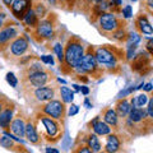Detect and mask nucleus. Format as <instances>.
Segmentation results:
<instances>
[{"instance_id": "22", "label": "nucleus", "mask_w": 153, "mask_h": 153, "mask_svg": "<svg viewBox=\"0 0 153 153\" xmlns=\"http://www.w3.org/2000/svg\"><path fill=\"white\" fill-rule=\"evenodd\" d=\"M102 117H103L102 121L106 123L111 129L112 128L114 129L117 128V125H119V116H117V114H116V111H115L114 108L106 107L102 111Z\"/></svg>"}, {"instance_id": "52", "label": "nucleus", "mask_w": 153, "mask_h": 153, "mask_svg": "<svg viewBox=\"0 0 153 153\" xmlns=\"http://www.w3.org/2000/svg\"><path fill=\"white\" fill-rule=\"evenodd\" d=\"M32 1H40V0H32Z\"/></svg>"}, {"instance_id": "31", "label": "nucleus", "mask_w": 153, "mask_h": 153, "mask_svg": "<svg viewBox=\"0 0 153 153\" xmlns=\"http://www.w3.org/2000/svg\"><path fill=\"white\" fill-rule=\"evenodd\" d=\"M54 52L56 54V56H57V60H59V63H60V65L63 64V61H64V46L60 44V42H57V44H55L54 45Z\"/></svg>"}, {"instance_id": "9", "label": "nucleus", "mask_w": 153, "mask_h": 153, "mask_svg": "<svg viewBox=\"0 0 153 153\" xmlns=\"http://www.w3.org/2000/svg\"><path fill=\"white\" fill-rule=\"evenodd\" d=\"M38 112L44 114L51 119H55L57 121H63L66 114V107L61 100H50V101L41 103L38 106Z\"/></svg>"}, {"instance_id": "36", "label": "nucleus", "mask_w": 153, "mask_h": 153, "mask_svg": "<svg viewBox=\"0 0 153 153\" xmlns=\"http://www.w3.org/2000/svg\"><path fill=\"white\" fill-rule=\"evenodd\" d=\"M40 60L42 61V63L49 64V65H52V64H54V59H52V56H50V55H44V56H41V57H40Z\"/></svg>"}, {"instance_id": "37", "label": "nucleus", "mask_w": 153, "mask_h": 153, "mask_svg": "<svg viewBox=\"0 0 153 153\" xmlns=\"http://www.w3.org/2000/svg\"><path fill=\"white\" fill-rule=\"evenodd\" d=\"M144 3V8L148 9V14H152L153 12V0H143Z\"/></svg>"}, {"instance_id": "5", "label": "nucleus", "mask_w": 153, "mask_h": 153, "mask_svg": "<svg viewBox=\"0 0 153 153\" xmlns=\"http://www.w3.org/2000/svg\"><path fill=\"white\" fill-rule=\"evenodd\" d=\"M56 28H57V17L55 13H50L45 18L40 19L37 27L32 31V36L36 38L37 42L50 41L56 35Z\"/></svg>"}, {"instance_id": "42", "label": "nucleus", "mask_w": 153, "mask_h": 153, "mask_svg": "<svg viewBox=\"0 0 153 153\" xmlns=\"http://www.w3.org/2000/svg\"><path fill=\"white\" fill-rule=\"evenodd\" d=\"M63 147L65 148V149H68V148L70 147V139H69L68 133L65 134V138H64V142H63Z\"/></svg>"}, {"instance_id": "23", "label": "nucleus", "mask_w": 153, "mask_h": 153, "mask_svg": "<svg viewBox=\"0 0 153 153\" xmlns=\"http://www.w3.org/2000/svg\"><path fill=\"white\" fill-rule=\"evenodd\" d=\"M84 143L87 144L91 149H92L93 153H98V152H101L102 149V146H101V142H100L98 139V135H96V134L93 133H88V134H85L84 135Z\"/></svg>"}, {"instance_id": "33", "label": "nucleus", "mask_w": 153, "mask_h": 153, "mask_svg": "<svg viewBox=\"0 0 153 153\" xmlns=\"http://www.w3.org/2000/svg\"><path fill=\"white\" fill-rule=\"evenodd\" d=\"M7 82L10 84V87H13V88H16L18 85V79L13 73H8L7 74Z\"/></svg>"}, {"instance_id": "26", "label": "nucleus", "mask_w": 153, "mask_h": 153, "mask_svg": "<svg viewBox=\"0 0 153 153\" xmlns=\"http://www.w3.org/2000/svg\"><path fill=\"white\" fill-rule=\"evenodd\" d=\"M142 41V37L139 36V33H128V37L125 40L126 44V49H130V47H134V49H138Z\"/></svg>"}, {"instance_id": "35", "label": "nucleus", "mask_w": 153, "mask_h": 153, "mask_svg": "<svg viewBox=\"0 0 153 153\" xmlns=\"http://www.w3.org/2000/svg\"><path fill=\"white\" fill-rule=\"evenodd\" d=\"M148 106H147V116L148 117H149V119H152V120H153V100L152 98H149V100H148Z\"/></svg>"}, {"instance_id": "44", "label": "nucleus", "mask_w": 153, "mask_h": 153, "mask_svg": "<svg viewBox=\"0 0 153 153\" xmlns=\"http://www.w3.org/2000/svg\"><path fill=\"white\" fill-rule=\"evenodd\" d=\"M143 88H144L146 92H151V91H152V83H147V84H144V85H143Z\"/></svg>"}, {"instance_id": "38", "label": "nucleus", "mask_w": 153, "mask_h": 153, "mask_svg": "<svg viewBox=\"0 0 153 153\" xmlns=\"http://www.w3.org/2000/svg\"><path fill=\"white\" fill-rule=\"evenodd\" d=\"M153 40L152 38H148V41H147V44H146V49H147V52L149 55H153Z\"/></svg>"}, {"instance_id": "40", "label": "nucleus", "mask_w": 153, "mask_h": 153, "mask_svg": "<svg viewBox=\"0 0 153 153\" xmlns=\"http://www.w3.org/2000/svg\"><path fill=\"white\" fill-rule=\"evenodd\" d=\"M5 22H7V14L5 13H0V30L3 28V26L5 25Z\"/></svg>"}, {"instance_id": "43", "label": "nucleus", "mask_w": 153, "mask_h": 153, "mask_svg": "<svg viewBox=\"0 0 153 153\" xmlns=\"http://www.w3.org/2000/svg\"><path fill=\"white\" fill-rule=\"evenodd\" d=\"M45 153H60V152L57 151L56 148H51V147H49V148H46Z\"/></svg>"}, {"instance_id": "34", "label": "nucleus", "mask_w": 153, "mask_h": 153, "mask_svg": "<svg viewBox=\"0 0 153 153\" xmlns=\"http://www.w3.org/2000/svg\"><path fill=\"white\" fill-rule=\"evenodd\" d=\"M121 14L124 16V18H131L133 17V9L130 5H126L121 8Z\"/></svg>"}, {"instance_id": "25", "label": "nucleus", "mask_w": 153, "mask_h": 153, "mask_svg": "<svg viewBox=\"0 0 153 153\" xmlns=\"http://www.w3.org/2000/svg\"><path fill=\"white\" fill-rule=\"evenodd\" d=\"M38 22H40V19H38V17L36 16L35 12H33L32 9L26 14L25 18H23V21H22V23H23V25H25L27 28H32V30H35V28L37 27Z\"/></svg>"}, {"instance_id": "20", "label": "nucleus", "mask_w": 153, "mask_h": 153, "mask_svg": "<svg viewBox=\"0 0 153 153\" xmlns=\"http://www.w3.org/2000/svg\"><path fill=\"white\" fill-rule=\"evenodd\" d=\"M88 126H92V130H93V133L96 134V135H108V134L112 131V129L110 128L105 121L100 120L98 116L94 117V120L91 121L88 124Z\"/></svg>"}, {"instance_id": "29", "label": "nucleus", "mask_w": 153, "mask_h": 153, "mask_svg": "<svg viewBox=\"0 0 153 153\" xmlns=\"http://www.w3.org/2000/svg\"><path fill=\"white\" fill-rule=\"evenodd\" d=\"M32 10L35 12L38 19H42L47 16V8L41 1H35V4H32Z\"/></svg>"}, {"instance_id": "16", "label": "nucleus", "mask_w": 153, "mask_h": 153, "mask_svg": "<svg viewBox=\"0 0 153 153\" xmlns=\"http://www.w3.org/2000/svg\"><path fill=\"white\" fill-rule=\"evenodd\" d=\"M25 137L27 138V140L31 144H40L41 143V137L37 133V124L35 120L30 119L26 123V128H25Z\"/></svg>"}, {"instance_id": "24", "label": "nucleus", "mask_w": 153, "mask_h": 153, "mask_svg": "<svg viewBox=\"0 0 153 153\" xmlns=\"http://www.w3.org/2000/svg\"><path fill=\"white\" fill-rule=\"evenodd\" d=\"M131 103L128 101L126 98H119L116 102V107H115V111H116L117 116L120 117H126L129 112L131 110Z\"/></svg>"}, {"instance_id": "47", "label": "nucleus", "mask_w": 153, "mask_h": 153, "mask_svg": "<svg viewBox=\"0 0 153 153\" xmlns=\"http://www.w3.org/2000/svg\"><path fill=\"white\" fill-rule=\"evenodd\" d=\"M84 105H85V107H87V108H91V107H92V105L89 103L88 98H85V101H84Z\"/></svg>"}, {"instance_id": "11", "label": "nucleus", "mask_w": 153, "mask_h": 153, "mask_svg": "<svg viewBox=\"0 0 153 153\" xmlns=\"http://www.w3.org/2000/svg\"><path fill=\"white\" fill-rule=\"evenodd\" d=\"M130 69L134 73L143 76L149 74L152 71V55H149L147 51H142L134 55V57L130 60Z\"/></svg>"}, {"instance_id": "19", "label": "nucleus", "mask_w": 153, "mask_h": 153, "mask_svg": "<svg viewBox=\"0 0 153 153\" xmlns=\"http://www.w3.org/2000/svg\"><path fill=\"white\" fill-rule=\"evenodd\" d=\"M121 147V139L117 134L110 133L106 138V146H105V152L107 153H117Z\"/></svg>"}, {"instance_id": "30", "label": "nucleus", "mask_w": 153, "mask_h": 153, "mask_svg": "<svg viewBox=\"0 0 153 153\" xmlns=\"http://www.w3.org/2000/svg\"><path fill=\"white\" fill-rule=\"evenodd\" d=\"M148 100H149V97H148L146 93H142L139 96H137V97L131 101V106L133 107H143L148 102Z\"/></svg>"}, {"instance_id": "27", "label": "nucleus", "mask_w": 153, "mask_h": 153, "mask_svg": "<svg viewBox=\"0 0 153 153\" xmlns=\"http://www.w3.org/2000/svg\"><path fill=\"white\" fill-rule=\"evenodd\" d=\"M59 93H60V97H61V101L64 103H70L73 102V98H74V92L71 91L70 88L65 87H59Z\"/></svg>"}, {"instance_id": "8", "label": "nucleus", "mask_w": 153, "mask_h": 153, "mask_svg": "<svg viewBox=\"0 0 153 153\" xmlns=\"http://www.w3.org/2000/svg\"><path fill=\"white\" fill-rule=\"evenodd\" d=\"M30 44H28V38L25 35H18L14 40L7 46V49L3 51L4 56L12 61H17L21 59L27 52Z\"/></svg>"}, {"instance_id": "49", "label": "nucleus", "mask_w": 153, "mask_h": 153, "mask_svg": "<svg viewBox=\"0 0 153 153\" xmlns=\"http://www.w3.org/2000/svg\"><path fill=\"white\" fill-rule=\"evenodd\" d=\"M92 1H93V4H94V3H100V1H103V0H92Z\"/></svg>"}, {"instance_id": "46", "label": "nucleus", "mask_w": 153, "mask_h": 153, "mask_svg": "<svg viewBox=\"0 0 153 153\" xmlns=\"http://www.w3.org/2000/svg\"><path fill=\"white\" fill-rule=\"evenodd\" d=\"M1 1H3V4H4V5H7L8 8H10L12 3L14 1V0H1Z\"/></svg>"}, {"instance_id": "28", "label": "nucleus", "mask_w": 153, "mask_h": 153, "mask_svg": "<svg viewBox=\"0 0 153 153\" xmlns=\"http://www.w3.org/2000/svg\"><path fill=\"white\" fill-rule=\"evenodd\" d=\"M128 37V31H126V27H120L117 28L116 31H114L111 35L108 36V38H111V40H115L117 42H125Z\"/></svg>"}, {"instance_id": "15", "label": "nucleus", "mask_w": 153, "mask_h": 153, "mask_svg": "<svg viewBox=\"0 0 153 153\" xmlns=\"http://www.w3.org/2000/svg\"><path fill=\"white\" fill-rule=\"evenodd\" d=\"M26 119L23 116V114L19 112L17 116L13 117V120L10 123V125H9V129H10V131L13 135H16L17 138H22L25 137V128H26ZM8 129V130H9Z\"/></svg>"}, {"instance_id": "45", "label": "nucleus", "mask_w": 153, "mask_h": 153, "mask_svg": "<svg viewBox=\"0 0 153 153\" xmlns=\"http://www.w3.org/2000/svg\"><path fill=\"white\" fill-rule=\"evenodd\" d=\"M80 92H82L83 94H88L89 93V88H87V87H84V85H82V87H80Z\"/></svg>"}, {"instance_id": "10", "label": "nucleus", "mask_w": 153, "mask_h": 153, "mask_svg": "<svg viewBox=\"0 0 153 153\" xmlns=\"http://www.w3.org/2000/svg\"><path fill=\"white\" fill-rule=\"evenodd\" d=\"M97 22H98L100 30H101V32L106 37H108L114 31H116L117 28L126 27V22L124 21V19L119 18L117 16H115V14L110 13V12L103 13L102 16L97 19Z\"/></svg>"}, {"instance_id": "18", "label": "nucleus", "mask_w": 153, "mask_h": 153, "mask_svg": "<svg viewBox=\"0 0 153 153\" xmlns=\"http://www.w3.org/2000/svg\"><path fill=\"white\" fill-rule=\"evenodd\" d=\"M0 146L3 148H7V149H10L16 153H28V151L26 149L25 146H21V144H17L16 140L12 139L8 135H3L0 137Z\"/></svg>"}, {"instance_id": "14", "label": "nucleus", "mask_w": 153, "mask_h": 153, "mask_svg": "<svg viewBox=\"0 0 153 153\" xmlns=\"http://www.w3.org/2000/svg\"><path fill=\"white\" fill-rule=\"evenodd\" d=\"M14 110H16V105H14V102L8 100L7 105L3 108V111L0 112V128H1L3 130L7 131L9 129V125H10V123L14 117Z\"/></svg>"}, {"instance_id": "21", "label": "nucleus", "mask_w": 153, "mask_h": 153, "mask_svg": "<svg viewBox=\"0 0 153 153\" xmlns=\"http://www.w3.org/2000/svg\"><path fill=\"white\" fill-rule=\"evenodd\" d=\"M128 119L131 123H135V124H139V123L147 121V120H152V119H149L147 116L146 110L142 108V107H131L130 112L128 115Z\"/></svg>"}, {"instance_id": "17", "label": "nucleus", "mask_w": 153, "mask_h": 153, "mask_svg": "<svg viewBox=\"0 0 153 153\" xmlns=\"http://www.w3.org/2000/svg\"><path fill=\"white\" fill-rule=\"evenodd\" d=\"M135 28L142 35L151 36L153 33V27L151 26V23L148 21L146 14H139V16L135 18Z\"/></svg>"}, {"instance_id": "53", "label": "nucleus", "mask_w": 153, "mask_h": 153, "mask_svg": "<svg viewBox=\"0 0 153 153\" xmlns=\"http://www.w3.org/2000/svg\"><path fill=\"white\" fill-rule=\"evenodd\" d=\"M131 1H137V0H131Z\"/></svg>"}, {"instance_id": "41", "label": "nucleus", "mask_w": 153, "mask_h": 153, "mask_svg": "<svg viewBox=\"0 0 153 153\" xmlns=\"http://www.w3.org/2000/svg\"><path fill=\"white\" fill-rule=\"evenodd\" d=\"M7 102H8V98L4 97V96H0V112L3 111V108L7 105Z\"/></svg>"}, {"instance_id": "1", "label": "nucleus", "mask_w": 153, "mask_h": 153, "mask_svg": "<svg viewBox=\"0 0 153 153\" xmlns=\"http://www.w3.org/2000/svg\"><path fill=\"white\" fill-rule=\"evenodd\" d=\"M94 56L100 68L111 74H120L123 64L126 61L125 51L121 47L111 45L94 46Z\"/></svg>"}, {"instance_id": "39", "label": "nucleus", "mask_w": 153, "mask_h": 153, "mask_svg": "<svg viewBox=\"0 0 153 153\" xmlns=\"http://www.w3.org/2000/svg\"><path fill=\"white\" fill-rule=\"evenodd\" d=\"M79 111V107L76 106V105H71L70 108H69V115L70 116H74V115H76Z\"/></svg>"}, {"instance_id": "51", "label": "nucleus", "mask_w": 153, "mask_h": 153, "mask_svg": "<svg viewBox=\"0 0 153 153\" xmlns=\"http://www.w3.org/2000/svg\"><path fill=\"white\" fill-rule=\"evenodd\" d=\"M98 153H107V152H105V151H103V152H98Z\"/></svg>"}, {"instance_id": "13", "label": "nucleus", "mask_w": 153, "mask_h": 153, "mask_svg": "<svg viewBox=\"0 0 153 153\" xmlns=\"http://www.w3.org/2000/svg\"><path fill=\"white\" fill-rule=\"evenodd\" d=\"M32 0H14L9 9H10L13 16L22 22L25 16L32 9Z\"/></svg>"}, {"instance_id": "32", "label": "nucleus", "mask_w": 153, "mask_h": 153, "mask_svg": "<svg viewBox=\"0 0 153 153\" xmlns=\"http://www.w3.org/2000/svg\"><path fill=\"white\" fill-rule=\"evenodd\" d=\"M71 153H93V152H92V149H91L87 144H83V143H82V144L76 146Z\"/></svg>"}, {"instance_id": "12", "label": "nucleus", "mask_w": 153, "mask_h": 153, "mask_svg": "<svg viewBox=\"0 0 153 153\" xmlns=\"http://www.w3.org/2000/svg\"><path fill=\"white\" fill-rule=\"evenodd\" d=\"M19 35L18 28L13 22H5V25L0 30V51H4L7 46Z\"/></svg>"}, {"instance_id": "48", "label": "nucleus", "mask_w": 153, "mask_h": 153, "mask_svg": "<svg viewBox=\"0 0 153 153\" xmlns=\"http://www.w3.org/2000/svg\"><path fill=\"white\" fill-rule=\"evenodd\" d=\"M73 87L75 88V91H79V89H80V87H79V85H78V84H74V85H73Z\"/></svg>"}, {"instance_id": "4", "label": "nucleus", "mask_w": 153, "mask_h": 153, "mask_svg": "<svg viewBox=\"0 0 153 153\" xmlns=\"http://www.w3.org/2000/svg\"><path fill=\"white\" fill-rule=\"evenodd\" d=\"M73 73L75 75L85 74L87 76H92L94 79H98L103 75L105 71L100 68L97 61H96L94 46H92V45L87 46V49L84 50V55L82 57V61H80V64L74 69Z\"/></svg>"}, {"instance_id": "7", "label": "nucleus", "mask_w": 153, "mask_h": 153, "mask_svg": "<svg viewBox=\"0 0 153 153\" xmlns=\"http://www.w3.org/2000/svg\"><path fill=\"white\" fill-rule=\"evenodd\" d=\"M26 97L31 100V103H45L50 100H54L56 96L55 85H44V87H25Z\"/></svg>"}, {"instance_id": "6", "label": "nucleus", "mask_w": 153, "mask_h": 153, "mask_svg": "<svg viewBox=\"0 0 153 153\" xmlns=\"http://www.w3.org/2000/svg\"><path fill=\"white\" fill-rule=\"evenodd\" d=\"M36 119L38 123H41L42 128H44V131H41L40 137L45 138L47 142H51V143H56L57 140H60V138L63 137V129H61L59 121L46 116V115L41 112H38L36 115Z\"/></svg>"}, {"instance_id": "50", "label": "nucleus", "mask_w": 153, "mask_h": 153, "mask_svg": "<svg viewBox=\"0 0 153 153\" xmlns=\"http://www.w3.org/2000/svg\"><path fill=\"white\" fill-rule=\"evenodd\" d=\"M3 12V8H1V5H0V13H1Z\"/></svg>"}, {"instance_id": "3", "label": "nucleus", "mask_w": 153, "mask_h": 153, "mask_svg": "<svg viewBox=\"0 0 153 153\" xmlns=\"http://www.w3.org/2000/svg\"><path fill=\"white\" fill-rule=\"evenodd\" d=\"M84 55V44L78 36H70L64 46V61L60 65L61 73L73 74L74 69L80 64Z\"/></svg>"}, {"instance_id": "2", "label": "nucleus", "mask_w": 153, "mask_h": 153, "mask_svg": "<svg viewBox=\"0 0 153 153\" xmlns=\"http://www.w3.org/2000/svg\"><path fill=\"white\" fill-rule=\"evenodd\" d=\"M22 69V84L23 87H44L49 85L55 79L51 70H47L40 63L31 61L30 64L23 65Z\"/></svg>"}]
</instances>
